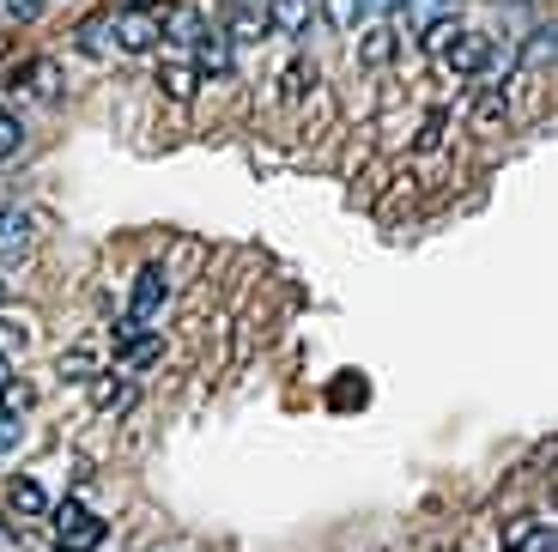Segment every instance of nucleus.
Returning <instances> with one entry per match:
<instances>
[{"label":"nucleus","instance_id":"c756f323","mask_svg":"<svg viewBox=\"0 0 558 552\" xmlns=\"http://www.w3.org/2000/svg\"><path fill=\"white\" fill-rule=\"evenodd\" d=\"M219 7H225V13H231V7H250V0H219Z\"/></svg>","mask_w":558,"mask_h":552},{"label":"nucleus","instance_id":"a878e982","mask_svg":"<svg viewBox=\"0 0 558 552\" xmlns=\"http://www.w3.org/2000/svg\"><path fill=\"white\" fill-rule=\"evenodd\" d=\"M522 552H558V535H553V523H541V528H534V540H529Z\"/></svg>","mask_w":558,"mask_h":552},{"label":"nucleus","instance_id":"0eeeda50","mask_svg":"<svg viewBox=\"0 0 558 552\" xmlns=\"http://www.w3.org/2000/svg\"><path fill=\"white\" fill-rule=\"evenodd\" d=\"M189 61H195V73L225 80V73H231V43H225V31H219V25L201 31V37H195V56H189Z\"/></svg>","mask_w":558,"mask_h":552},{"label":"nucleus","instance_id":"a211bd4d","mask_svg":"<svg viewBox=\"0 0 558 552\" xmlns=\"http://www.w3.org/2000/svg\"><path fill=\"white\" fill-rule=\"evenodd\" d=\"M534 528H541V516H510V523L498 528V540H504V552H522L534 540Z\"/></svg>","mask_w":558,"mask_h":552},{"label":"nucleus","instance_id":"b1692460","mask_svg":"<svg viewBox=\"0 0 558 552\" xmlns=\"http://www.w3.org/2000/svg\"><path fill=\"white\" fill-rule=\"evenodd\" d=\"M49 516H56V535H68V528L85 523V504H80V497H68V504H56Z\"/></svg>","mask_w":558,"mask_h":552},{"label":"nucleus","instance_id":"aec40b11","mask_svg":"<svg viewBox=\"0 0 558 552\" xmlns=\"http://www.w3.org/2000/svg\"><path fill=\"white\" fill-rule=\"evenodd\" d=\"M546 61H553V31H534L522 43V68H546Z\"/></svg>","mask_w":558,"mask_h":552},{"label":"nucleus","instance_id":"f257e3e1","mask_svg":"<svg viewBox=\"0 0 558 552\" xmlns=\"http://www.w3.org/2000/svg\"><path fill=\"white\" fill-rule=\"evenodd\" d=\"M444 68L461 73V80H480V73L498 68V49H492L486 31H468V25H461L456 37H449V49H444Z\"/></svg>","mask_w":558,"mask_h":552},{"label":"nucleus","instance_id":"7c9ffc66","mask_svg":"<svg viewBox=\"0 0 558 552\" xmlns=\"http://www.w3.org/2000/svg\"><path fill=\"white\" fill-rule=\"evenodd\" d=\"M0 304H7V279H0Z\"/></svg>","mask_w":558,"mask_h":552},{"label":"nucleus","instance_id":"39448f33","mask_svg":"<svg viewBox=\"0 0 558 552\" xmlns=\"http://www.w3.org/2000/svg\"><path fill=\"white\" fill-rule=\"evenodd\" d=\"M262 19H267V31H274V37H310V25H316L310 0H267Z\"/></svg>","mask_w":558,"mask_h":552},{"label":"nucleus","instance_id":"4468645a","mask_svg":"<svg viewBox=\"0 0 558 552\" xmlns=\"http://www.w3.org/2000/svg\"><path fill=\"white\" fill-rule=\"evenodd\" d=\"M158 352H165V340H158V334L146 328V334H134V340L122 346V364H116V371H146V364H153Z\"/></svg>","mask_w":558,"mask_h":552},{"label":"nucleus","instance_id":"cd10ccee","mask_svg":"<svg viewBox=\"0 0 558 552\" xmlns=\"http://www.w3.org/2000/svg\"><path fill=\"white\" fill-rule=\"evenodd\" d=\"M401 0H364V13H395Z\"/></svg>","mask_w":558,"mask_h":552},{"label":"nucleus","instance_id":"9b49d317","mask_svg":"<svg viewBox=\"0 0 558 552\" xmlns=\"http://www.w3.org/2000/svg\"><path fill=\"white\" fill-rule=\"evenodd\" d=\"M498 122H510V92H504V85H480V97H474V128L486 134V128H498Z\"/></svg>","mask_w":558,"mask_h":552},{"label":"nucleus","instance_id":"ddd939ff","mask_svg":"<svg viewBox=\"0 0 558 552\" xmlns=\"http://www.w3.org/2000/svg\"><path fill=\"white\" fill-rule=\"evenodd\" d=\"M56 376H61V383H92V376H98V352H85V346H68V352L56 359Z\"/></svg>","mask_w":558,"mask_h":552},{"label":"nucleus","instance_id":"6e6552de","mask_svg":"<svg viewBox=\"0 0 558 552\" xmlns=\"http://www.w3.org/2000/svg\"><path fill=\"white\" fill-rule=\"evenodd\" d=\"M128 400H134L128 371H98V376H92V407H98V413H122Z\"/></svg>","mask_w":558,"mask_h":552},{"label":"nucleus","instance_id":"5701e85b","mask_svg":"<svg viewBox=\"0 0 558 552\" xmlns=\"http://www.w3.org/2000/svg\"><path fill=\"white\" fill-rule=\"evenodd\" d=\"M19 140H25V128H19V116H0V165L19 153Z\"/></svg>","mask_w":558,"mask_h":552},{"label":"nucleus","instance_id":"20e7f679","mask_svg":"<svg viewBox=\"0 0 558 552\" xmlns=\"http://www.w3.org/2000/svg\"><path fill=\"white\" fill-rule=\"evenodd\" d=\"M165 298H170V274H165V267H140V274H134V310H128V316L153 322L158 310H165Z\"/></svg>","mask_w":558,"mask_h":552},{"label":"nucleus","instance_id":"393cba45","mask_svg":"<svg viewBox=\"0 0 558 552\" xmlns=\"http://www.w3.org/2000/svg\"><path fill=\"white\" fill-rule=\"evenodd\" d=\"M25 437V419H13V413H0V456L13 449V443Z\"/></svg>","mask_w":558,"mask_h":552},{"label":"nucleus","instance_id":"2eb2a0df","mask_svg":"<svg viewBox=\"0 0 558 552\" xmlns=\"http://www.w3.org/2000/svg\"><path fill=\"white\" fill-rule=\"evenodd\" d=\"M322 19H328L340 37H352V31L364 25V0H322Z\"/></svg>","mask_w":558,"mask_h":552},{"label":"nucleus","instance_id":"4be33fe9","mask_svg":"<svg viewBox=\"0 0 558 552\" xmlns=\"http://www.w3.org/2000/svg\"><path fill=\"white\" fill-rule=\"evenodd\" d=\"M25 407H31V388L19 383V376H13V383L0 388V413H13V419H25Z\"/></svg>","mask_w":558,"mask_h":552},{"label":"nucleus","instance_id":"f03ea898","mask_svg":"<svg viewBox=\"0 0 558 552\" xmlns=\"http://www.w3.org/2000/svg\"><path fill=\"white\" fill-rule=\"evenodd\" d=\"M359 37V68H389L401 56V25L395 19H371V25L352 31Z\"/></svg>","mask_w":558,"mask_h":552},{"label":"nucleus","instance_id":"f3484780","mask_svg":"<svg viewBox=\"0 0 558 552\" xmlns=\"http://www.w3.org/2000/svg\"><path fill=\"white\" fill-rule=\"evenodd\" d=\"M56 547H61V552H92V547H104V523H98V516H85L80 528L56 535Z\"/></svg>","mask_w":558,"mask_h":552},{"label":"nucleus","instance_id":"bb28decb","mask_svg":"<svg viewBox=\"0 0 558 552\" xmlns=\"http://www.w3.org/2000/svg\"><path fill=\"white\" fill-rule=\"evenodd\" d=\"M37 7H43V0H0V13H7V19H37Z\"/></svg>","mask_w":558,"mask_h":552},{"label":"nucleus","instance_id":"f8f14e48","mask_svg":"<svg viewBox=\"0 0 558 552\" xmlns=\"http://www.w3.org/2000/svg\"><path fill=\"white\" fill-rule=\"evenodd\" d=\"M7 504H13V516H25V523L49 516V492H43L37 480H13V485H7Z\"/></svg>","mask_w":558,"mask_h":552},{"label":"nucleus","instance_id":"dca6fc26","mask_svg":"<svg viewBox=\"0 0 558 552\" xmlns=\"http://www.w3.org/2000/svg\"><path fill=\"white\" fill-rule=\"evenodd\" d=\"M444 134H449V116H444V110H432L425 122H418V134H413V153H418V158L444 153Z\"/></svg>","mask_w":558,"mask_h":552},{"label":"nucleus","instance_id":"6ab92c4d","mask_svg":"<svg viewBox=\"0 0 558 552\" xmlns=\"http://www.w3.org/2000/svg\"><path fill=\"white\" fill-rule=\"evenodd\" d=\"M310 85H316V73H310L304 61H292V68L279 73V97H286V104H298V97H304Z\"/></svg>","mask_w":558,"mask_h":552},{"label":"nucleus","instance_id":"7ed1b4c3","mask_svg":"<svg viewBox=\"0 0 558 552\" xmlns=\"http://www.w3.org/2000/svg\"><path fill=\"white\" fill-rule=\"evenodd\" d=\"M158 43H165V19L153 13H116V49H128V56H153Z\"/></svg>","mask_w":558,"mask_h":552},{"label":"nucleus","instance_id":"c85d7f7f","mask_svg":"<svg viewBox=\"0 0 558 552\" xmlns=\"http://www.w3.org/2000/svg\"><path fill=\"white\" fill-rule=\"evenodd\" d=\"M13 383V359H7V352H0V388Z\"/></svg>","mask_w":558,"mask_h":552},{"label":"nucleus","instance_id":"423d86ee","mask_svg":"<svg viewBox=\"0 0 558 552\" xmlns=\"http://www.w3.org/2000/svg\"><path fill=\"white\" fill-rule=\"evenodd\" d=\"M158 92H165L170 104H195V92H201L195 61H189V56H170L165 68H158Z\"/></svg>","mask_w":558,"mask_h":552},{"label":"nucleus","instance_id":"1a4fd4ad","mask_svg":"<svg viewBox=\"0 0 558 552\" xmlns=\"http://www.w3.org/2000/svg\"><path fill=\"white\" fill-rule=\"evenodd\" d=\"M31 243H37V231H31V213H0V262H19V255H31Z\"/></svg>","mask_w":558,"mask_h":552},{"label":"nucleus","instance_id":"412c9836","mask_svg":"<svg viewBox=\"0 0 558 552\" xmlns=\"http://www.w3.org/2000/svg\"><path fill=\"white\" fill-rule=\"evenodd\" d=\"M437 19H449V0H413V19H407V31H425V25H437Z\"/></svg>","mask_w":558,"mask_h":552},{"label":"nucleus","instance_id":"9d476101","mask_svg":"<svg viewBox=\"0 0 558 552\" xmlns=\"http://www.w3.org/2000/svg\"><path fill=\"white\" fill-rule=\"evenodd\" d=\"M219 31H225V43H262L267 37V19H262V7H231Z\"/></svg>","mask_w":558,"mask_h":552}]
</instances>
